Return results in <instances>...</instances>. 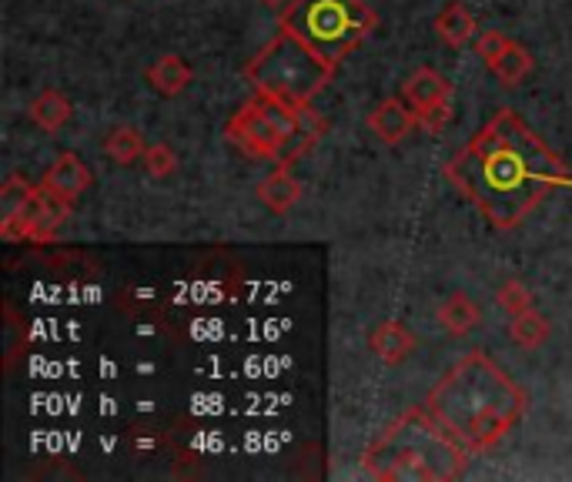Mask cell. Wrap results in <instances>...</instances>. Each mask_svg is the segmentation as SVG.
<instances>
[{"instance_id": "6da1fadb", "label": "cell", "mask_w": 572, "mask_h": 482, "mask_svg": "<svg viewBox=\"0 0 572 482\" xmlns=\"http://www.w3.org/2000/svg\"><path fill=\"white\" fill-rule=\"evenodd\" d=\"M446 178L472 198L496 228H515L552 185L565 182V164L519 114L502 108L489 127L446 164Z\"/></svg>"}, {"instance_id": "7a4b0ae2", "label": "cell", "mask_w": 572, "mask_h": 482, "mask_svg": "<svg viewBox=\"0 0 572 482\" xmlns=\"http://www.w3.org/2000/svg\"><path fill=\"white\" fill-rule=\"evenodd\" d=\"M325 124H319L315 114H308V104H288L272 95H254L245 101L232 121L225 124V135L251 158H269L278 168L295 164L301 151L315 145L322 138Z\"/></svg>"}, {"instance_id": "3957f363", "label": "cell", "mask_w": 572, "mask_h": 482, "mask_svg": "<svg viewBox=\"0 0 572 482\" xmlns=\"http://www.w3.org/2000/svg\"><path fill=\"white\" fill-rule=\"evenodd\" d=\"M278 24L338 67L375 30L378 17L362 0H288Z\"/></svg>"}, {"instance_id": "277c9868", "label": "cell", "mask_w": 572, "mask_h": 482, "mask_svg": "<svg viewBox=\"0 0 572 482\" xmlns=\"http://www.w3.org/2000/svg\"><path fill=\"white\" fill-rule=\"evenodd\" d=\"M332 71L335 64L315 54L301 37L282 30L269 48L245 67V77L254 91L304 108L328 84Z\"/></svg>"}, {"instance_id": "5b68a950", "label": "cell", "mask_w": 572, "mask_h": 482, "mask_svg": "<svg viewBox=\"0 0 572 482\" xmlns=\"http://www.w3.org/2000/svg\"><path fill=\"white\" fill-rule=\"evenodd\" d=\"M71 205H74V201H67V198H61L58 191H51V188L40 185L37 195H34V201L24 208L27 225H30V242L48 245V242L58 235V228L71 218Z\"/></svg>"}, {"instance_id": "8992f818", "label": "cell", "mask_w": 572, "mask_h": 482, "mask_svg": "<svg viewBox=\"0 0 572 482\" xmlns=\"http://www.w3.org/2000/svg\"><path fill=\"white\" fill-rule=\"evenodd\" d=\"M419 127V114L406 98H385L372 114H369V131L382 145H399Z\"/></svg>"}, {"instance_id": "52a82bcc", "label": "cell", "mask_w": 572, "mask_h": 482, "mask_svg": "<svg viewBox=\"0 0 572 482\" xmlns=\"http://www.w3.org/2000/svg\"><path fill=\"white\" fill-rule=\"evenodd\" d=\"M40 185L51 188V191H58V195L67 198V201H77L87 188L95 185V174H91V168H87L77 155L64 151V155H58V158L51 161L48 171H43Z\"/></svg>"}, {"instance_id": "ba28073f", "label": "cell", "mask_w": 572, "mask_h": 482, "mask_svg": "<svg viewBox=\"0 0 572 482\" xmlns=\"http://www.w3.org/2000/svg\"><path fill=\"white\" fill-rule=\"evenodd\" d=\"M402 98L412 104L415 114H422V111H428V108H435V104L452 101V84H449L443 74H438V71H432V67H419V71H412V77L406 81Z\"/></svg>"}, {"instance_id": "9c48e42d", "label": "cell", "mask_w": 572, "mask_h": 482, "mask_svg": "<svg viewBox=\"0 0 572 482\" xmlns=\"http://www.w3.org/2000/svg\"><path fill=\"white\" fill-rule=\"evenodd\" d=\"M419 338L402 325V322H382L372 335H369V348L375 353V359H382L385 366H399L415 353Z\"/></svg>"}, {"instance_id": "30bf717a", "label": "cell", "mask_w": 572, "mask_h": 482, "mask_svg": "<svg viewBox=\"0 0 572 482\" xmlns=\"http://www.w3.org/2000/svg\"><path fill=\"white\" fill-rule=\"evenodd\" d=\"M301 198V182L291 174V168H275L269 178L258 185V201L275 214H288Z\"/></svg>"}, {"instance_id": "8fae6325", "label": "cell", "mask_w": 572, "mask_h": 482, "mask_svg": "<svg viewBox=\"0 0 572 482\" xmlns=\"http://www.w3.org/2000/svg\"><path fill=\"white\" fill-rule=\"evenodd\" d=\"M30 121L40 127V131H48V135H58V131L71 121L74 114V104L67 101L64 91H58V87H48V91H40L30 108H27Z\"/></svg>"}, {"instance_id": "7c38bea8", "label": "cell", "mask_w": 572, "mask_h": 482, "mask_svg": "<svg viewBox=\"0 0 572 482\" xmlns=\"http://www.w3.org/2000/svg\"><path fill=\"white\" fill-rule=\"evenodd\" d=\"M191 67L185 64V58H178V54H164V58H158L151 67H148V84L154 87V91L161 95V98H178L185 87L191 84Z\"/></svg>"}, {"instance_id": "4fadbf2b", "label": "cell", "mask_w": 572, "mask_h": 482, "mask_svg": "<svg viewBox=\"0 0 572 482\" xmlns=\"http://www.w3.org/2000/svg\"><path fill=\"white\" fill-rule=\"evenodd\" d=\"M432 27H435L438 37L449 44V48H465V44L475 37V17L462 0H452V4H446L443 11H438Z\"/></svg>"}, {"instance_id": "5bb4252c", "label": "cell", "mask_w": 572, "mask_h": 482, "mask_svg": "<svg viewBox=\"0 0 572 482\" xmlns=\"http://www.w3.org/2000/svg\"><path fill=\"white\" fill-rule=\"evenodd\" d=\"M435 319H438V325H443L449 335L462 338V335H469L482 322V309H478V305L465 292H456V295H449L443 305H438Z\"/></svg>"}, {"instance_id": "9a60e30c", "label": "cell", "mask_w": 572, "mask_h": 482, "mask_svg": "<svg viewBox=\"0 0 572 482\" xmlns=\"http://www.w3.org/2000/svg\"><path fill=\"white\" fill-rule=\"evenodd\" d=\"M104 155L114 161V164H121V168H127V164H135V161H141L145 158V151H148V145H145V135L138 127H127V124H121V127H114V131H108V138H104Z\"/></svg>"}, {"instance_id": "2e32d148", "label": "cell", "mask_w": 572, "mask_h": 482, "mask_svg": "<svg viewBox=\"0 0 572 482\" xmlns=\"http://www.w3.org/2000/svg\"><path fill=\"white\" fill-rule=\"evenodd\" d=\"M549 332H552L549 319L539 316L536 309L512 316V325H509L512 342H515L519 348H525V353H536V348H543V345L549 342Z\"/></svg>"}, {"instance_id": "e0dca14e", "label": "cell", "mask_w": 572, "mask_h": 482, "mask_svg": "<svg viewBox=\"0 0 572 482\" xmlns=\"http://www.w3.org/2000/svg\"><path fill=\"white\" fill-rule=\"evenodd\" d=\"M533 67H536V61H533V54L522 48V44H515L512 40V48L499 58V64L493 67V74L506 84V87H519L525 77L533 74Z\"/></svg>"}, {"instance_id": "ac0fdd59", "label": "cell", "mask_w": 572, "mask_h": 482, "mask_svg": "<svg viewBox=\"0 0 572 482\" xmlns=\"http://www.w3.org/2000/svg\"><path fill=\"white\" fill-rule=\"evenodd\" d=\"M37 188L40 185L27 182L24 174H11V178L0 185V211H4V214H21L34 201Z\"/></svg>"}, {"instance_id": "d6986e66", "label": "cell", "mask_w": 572, "mask_h": 482, "mask_svg": "<svg viewBox=\"0 0 572 482\" xmlns=\"http://www.w3.org/2000/svg\"><path fill=\"white\" fill-rule=\"evenodd\" d=\"M141 164L151 178H171V174L178 171V155H174V148L167 141H158V145H148Z\"/></svg>"}, {"instance_id": "ffe728a7", "label": "cell", "mask_w": 572, "mask_h": 482, "mask_svg": "<svg viewBox=\"0 0 572 482\" xmlns=\"http://www.w3.org/2000/svg\"><path fill=\"white\" fill-rule=\"evenodd\" d=\"M496 301H499V309H502L506 316H519V312H530V309H533V292L525 288L519 279H509V282L499 288Z\"/></svg>"}, {"instance_id": "44dd1931", "label": "cell", "mask_w": 572, "mask_h": 482, "mask_svg": "<svg viewBox=\"0 0 572 482\" xmlns=\"http://www.w3.org/2000/svg\"><path fill=\"white\" fill-rule=\"evenodd\" d=\"M512 48V40L502 34V30H486L478 40H475V54L486 61V67H496L499 58Z\"/></svg>"}, {"instance_id": "7402d4cb", "label": "cell", "mask_w": 572, "mask_h": 482, "mask_svg": "<svg viewBox=\"0 0 572 482\" xmlns=\"http://www.w3.org/2000/svg\"><path fill=\"white\" fill-rule=\"evenodd\" d=\"M449 121H452V101H443V104H435V108L419 114V127L428 131V135H443Z\"/></svg>"}, {"instance_id": "603a6c76", "label": "cell", "mask_w": 572, "mask_h": 482, "mask_svg": "<svg viewBox=\"0 0 572 482\" xmlns=\"http://www.w3.org/2000/svg\"><path fill=\"white\" fill-rule=\"evenodd\" d=\"M258 4H265V8H285L288 0H258Z\"/></svg>"}]
</instances>
